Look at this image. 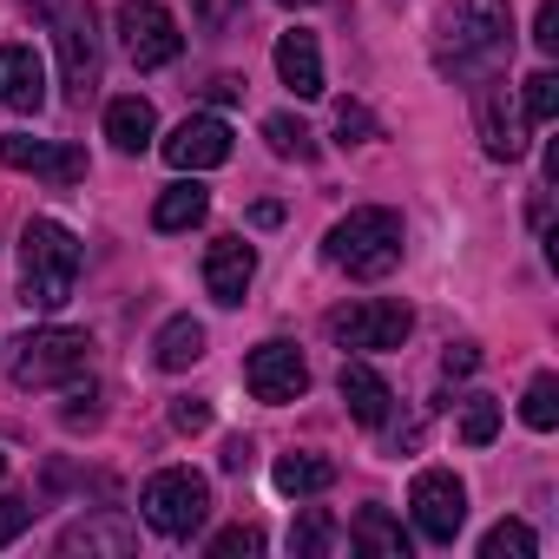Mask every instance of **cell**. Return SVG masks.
Here are the masks:
<instances>
[{
  "mask_svg": "<svg viewBox=\"0 0 559 559\" xmlns=\"http://www.w3.org/2000/svg\"><path fill=\"white\" fill-rule=\"evenodd\" d=\"M80 237L60 224V217H34L21 230V304L27 310H67L73 304V284H80Z\"/></svg>",
  "mask_w": 559,
  "mask_h": 559,
  "instance_id": "1",
  "label": "cell"
},
{
  "mask_svg": "<svg viewBox=\"0 0 559 559\" xmlns=\"http://www.w3.org/2000/svg\"><path fill=\"white\" fill-rule=\"evenodd\" d=\"M513 53V14L507 0H454L448 21H441V67L461 80L493 73Z\"/></svg>",
  "mask_w": 559,
  "mask_h": 559,
  "instance_id": "2",
  "label": "cell"
},
{
  "mask_svg": "<svg viewBox=\"0 0 559 559\" xmlns=\"http://www.w3.org/2000/svg\"><path fill=\"white\" fill-rule=\"evenodd\" d=\"M323 257H330L336 270L362 276V284H382V276L402 263V217L382 211V204H362V211H349V217L330 224Z\"/></svg>",
  "mask_w": 559,
  "mask_h": 559,
  "instance_id": "3",
  "label": "cell"
},
{
  "mask_svg": "<svg viewBox=\"0 0 559 559\" xmlns=\"http://www.w3.org/2000/svg\"><path fill=\"white\" fill-rule=\"evenodd\" d=\"M139 513H145L152 533H165V539H191V533L211 520V480L191 474V467H165V474L145 480Z\"/></svg>",
  "mask_w": 559,
  "mask_h": 559,
  "instance_id": "4",
  "label": "cell"
},
{
  "mask_svg": "<svg viewBox=\"0 0 559 559\" xmlns=\"http://www.w3.org/2000/svg\"><path fill=\"white\" fill-rule=\"evenodd\" d=\"M86 362H93L86 330H34L14 343V382L21 389H67L86 376Z\"/></svg>",
  "mask_w": 559,
  "mask_h": 559,
  "instance_id": "5",
  "label": "cell"
},
{
  "mask_svg": "<svg viewBox=\"0 0 559 559\" xmlns=\"http://www.w3.org/2000/svg\"><path fill=\"white\" fill-rule=\"evenodd\" d=\"M408 330H415V310L395 304V297H362V304H349V310L330 317V336L343 349H402Z\"/></svg>",
  "mask_w": 559,
  "mask_h": 559,
  "instance_id": "6",
  "label": "cell"
},
{
  "mask_svg": "<svg viewBox=\"0 0 559 559\" xmlns=\"http://www.w3.org/2000/svg\"><path fill=\"white\" fill-rule=\"evenodd\" d=\"M408 513H415V533H421V539L454 546V533L467 526V487H461L448 467H421L415 487H408Z\"/></svg>",
  "mask_w": 559,
  "mask_h": 559,
  "instance_id": "7",
  "label": "cell"
},
{
  "mask_svg": "<svg viewBox=\"0 0 559 559\" xmlns=\"http://www.w3.org/2000/svg\"><path fill=\"white\" fill-rule=\"evenodd\" d=\"M53 40H60L67 93L86 99V93L99 86V27H93V0H60V8H53Z\"/></svg>",
  "mask_w": 559,
  "mask_h": 559,
  "instance_id": "8",
  "label": "cell"
},
{
  "mask_svg": "<svg viewBox=\"0 0 559 559\" xmlns=\"http://www.w3.org/2000/svg\"><path fill=\"white\" fill-rule=\"evenodd\" d=\"M119 40H126V60L139 73H158V67H171L185 53L178 21L165 8H152V0H126V8H119Z\"/></svg>",
  "mask_w": 559,
  "mask_h": 559,
  "instance_id": "9",
  "label": "cell"
},
{
  "mask_svg": "<svg viewBox=\"0 0 559 559\" xmlns=\"http://www.w3.org/2000/svg\"><path fill=\"white\" fill-rule=\"evenodd\" d=\"M243 389L270 408H284V402H304L310 389V362L297 356V343H257L243 356Z\"/></svg>",
  "mask_w": 559,
  "mask_h": 559,
  "instance_id": "10",
  "label": "cell"
},
{
  "mask_svg": "<svg viewBox=\"0 0 559 559\" xmlns=\"http://www.w3.org/2000/svg\"><path fill=\"white\" fill-rule=\"evenodd\" d=\"M158 152H165V165H171V171H217V165L230 158V126H224V119H211V112H191V119H185Z\"/></svg>",
  "mask_w": 559,
  "mask_h": 559,
  "instance_id": "11",
  "label": "cell"
},
{
  "mask_svg": "<svg viewBox=\"0 0 559 559\" xmlns=\"http://www.w3.org/2000/svg\"><path fill=\"white\" fill-rule=\"evenodd\" d=\"M250 276H257V250H250V237H217V243L204 250V290H211L224 310L243 304Z\"/></svg>",
  "mask_w": 559,
  "mask_h": 559,
  "instance_id": "12",
  "label": "cell"
},
{
  "mask_svg": "<svg viewBox=\"0 0 559 559\" xmlns=\"http://www.w3.org/2000/svg\"><path fill=\"white\" fill-rule=\"evenodd\" d=\"M0 165H14V171H40V178H60V185L86 178V158H80V152L47 145V139H34V132H8V139H0Z\"/></svg>",
  "mask_w": 559,
  "mask_h": 559,
  "instance_id": "13",
  "label": "cell"
},
{
  "mask_svg": "<svg viewBox=\"0 0 559 559\" xmlns=\"http://www.w3.org/2000/svg\"><path fill=\"white\" fill-rule=\"evenodd\" d=\"M0 106L8 112H40L47 106V67L34 47H0Z\"/></svg>",
  "mask_w": 559,
  "mask_h": 559,
  "instance_id": "14",
  "label": "cell"
},
{
  "mask_svg": "<svg viewBox=\"0 0 559 559\" xmlns=\"http://www.w3.org/2000/svg\"><path fill=\"white\" fill-rule=\"evenodd\" d=\"M480 145H487V158H500V165H513V158L526 152V126H520V112L507 106V86H480Z\"/></svg>",
  "mask_w": 559,
  "mask_h": 559,
  "instance_id": "15",
  "label": "cell"
},
{
  "mask_svg": "<svg viewBox=\"0 0 559 559\" xmlns=\"http://www.w3.org/2000/svg\"><path fill=\"white\" fill-rule=\"evenodd\" d=\"M276 73H284V86L297 93V99H323V47H317V34H284L276 40Z\"/></svg>",
  "mask_w": 559,
  "mask_h": 559,
  "instance_id": "16",
  "label": "cell"
},
{
  "mask_svg": "<svg viewBox=\"0 0 559 559\" xmlns=\"http://www.w3.org/2000/svg\"><path fill=\"white\" fill-rule=\"evenodd\" d=\"M336 389H343V402H349V415H356L362 428H382V421H389V408H395L389 382H382V376H376L369 362H343Z\"/></svg>",
  "mask_w": 559,
  "mask_h": 559,
  "instance_id": "17",
  "label": "cell"
},
{
  "mask_svg": "<svg viewBox=\"0 0 559 559\" xmlns=\"http://www.w3.org/2000/svg\"><path fill=\"white\" fill-rule=\"evenodd\" d=\"M106 139H112L126 158H139V152L158 139V112H152V99H139V93L112 99V106H106Z\"/></svg>",
  "mask_w": 559,
  "mask_h": 559,
  "instance_id": "18",
  "label": "cell"
},
{
  "mask_svg": "<svg viewBox=\"0 0 559 559\" xmlns=\"http://www.w3.org/2000/svg\"><path fill=\"white\" fill-rule=\"evenodd\" d=\"M349 546H362V552H376V559H408V526L389 513V507H362L356 520H349Z\"/></svg>",
  "mask_w": 559,
  "mask_h": 559,
  "instance_id": "19",
  "label": "cell"
},
{
  "mask_svg": "<svg viewBox=\"0 0 559 559\" xmlns=\"http://www.w3.org/2000/svg\"><path fill=\"white\" fill-rule=\"evenodd\" d=\"M204 211H211V191H204L198 178H178V185L158 191L152 224H158V230H191V224H204Z\"/></svg>",
  "mask_w": 559,
  "mask_h": 559,
  "instance_id": "20",
  "label": "cell"
},
{
  "mask_svg": "<svg viewBox=\"0 0 559 559\" xmlns=\"http://www.w3.org/2000/svg\"><path fill=\"white\" fill-rule=\"evenodd\" d=\"M132 546H139V533L126 520H73L60 533V552H112V559H126Z\"/></svg>",
  "mask_w": 559,
  "mask_h": 559,
  "instance_id": "21",
  "label": "cell"
},
{
  "mask_svg": "<svg viewBox=\"0 0 559 559\" xmlns=\"http://www.w3.org/2000/svg\"><path fill=\"white\" fill-rule=\"evenodd\" d=\"M198 356H204V323H198V317H171V323L158 330V343H152V362H158L165 376L191 369Z\"/></svg>",
  "mask_w": 559,
  "mask_h": 559,
  "instance_id": "22",
  "label": "cell"
},
{
  "mask_svg": "<svg viewBox=\"0 0 559 559\" xmlns=\"http://www.w3.org/2000/svg\"><path fill=\"white\" fill-rule=\"evenodd\" d=\"M270 480H276V493H290V500H310V493H330V487H336V467H330L323 454H284Z\"/></svg>",
  "mask_w": 559,
  "mask_h": 559,
  "instance_id": "23",
  "label": "cell"
},
{
  "mask_svg": "<svg viewBox=\"0 0 559 559\" xmlns=\"http://www.w3.org/2000/svg\"><path fill=\"white\" fill-rule=\"evenodd\" d=\"M520 421H526L533 435H552V428H559V382H552V376H533V382H526Z\"/></svg>",
  "mask_w": 559,
  "mask_h": 559,
  "instance_id": "24",
  "label": "cell"
},
{
  "mask_svg": "<svg viewBox=\"0 0 559 559\" xmlns=\"http://www.w3.org/2000/svg\"><path fill=\"white\" fill-rule=\"evenodd\" d=\"M263 139H270V152H276V158H317L310 126H304V119H290V112H270V119H263Z\"/></svg>",
  "mask_w": 559,
  "mask_h": 559,
  "instance_id": "25",
  "label": "cell"
},
{
  "mask_svg": "<svg viewBox=\"0 0 559 559\" xmlns=\"http://www.w3.org/2000/svg\"><path fill=\"white\" fill-rule=\"evenodd\" d=\"M533 552H539V539H533L526 520H500V526L480 539V559H533Z\"/></svg>",
  "mask_w": 559,
  "mask_h": 559,
  "instance_id": "26",
  "label": "cell"
},
{
  "mask_svg": "<svg viewBox=\"0 0 559 559\" xmlns=\"http://www.w3.org/2000/svg\"><path fill=\"white\" fill-rule=\"evenodd\" d=\"M500 435V402L493 395H467V408H461V441L467 448H487Z\"/></svg>",
  "mask_w": 559,
  "mask_h": 559,
  "instance_id": "27",
  "label": "cell"
},
{
  "mask_svg": "<svg viewBox=\"0 0 559 559\" xmlns=\"http://www.w3.org/2000/svg\"><path fill=\"white\" fill-rule=\"evenodd\" d=\"M330 546H336V526H330V513L310 507V513L290 526V552H297V559H317V552H330Z\"/></svg>",
  "mask_w": 559,
  "mask_h": 559,
  "instance_id": "28",
  "label": "cell"
},
{
  "mask_svg": "<svg viewBox=\"0 0 559 559\" xmlns=\"http://www.w3.org/2000/svg\"><path fill=\"white\" fill-rule=\"evenodd\" d=\"M552 112H559V73H533V80H526V119L546 126Z\"/></svg>",
  "mask_w": 559,
  "mask_h": 559,
  "instance_id": "29",
  "label": "cell"
},
{
  "mask_svg": "<svg viewBox=\"0 0 559 559\" xmlns=\"http://www.w3.org/2000/svg\"><path fill=\"white\" fill-rule=\"evenodd\" d=\"M34 526V500L27 493H0V546H14Z\"/></svg>",
  "mask_w": 559,
  "mask_h": 559,
  "instance_id": "30",
  "label": "cell"
},
{
  "mask_svg": "<svg viewBox=\"0 0 559 559\" xmlns=\"http://www.w3.org/2000/svg\"><path fill=\"white\" fill-rule=\"evenodd\" d=\"M336 132H343V145H362V139H376V119H369V106L343 99V106H336Z\"/></svg>",
  "mask_w": 559,
  "mask_h": 559,
  "instance_id": "31",
  "label": "cell"
},
{
  "mask_svg": "<svg viewBox=\"0 0 559 559\" xmlns=\"http://www.w3.org/2000/svg\"><path fill=\"white\" fill-rule=\"evenodd\" d=\"M237 552H243V559L263 552V533H257V526H230V533L211 539V559H237Z\"/></svg>",
  "mask_w": 559,
  "mask_h": 559,
  "instance_id": "32",
  "label": "cell"
},
{
  "mask_svg": "<svg viewBox=\"0 0 559 559\" xmlns=\"http://www.w3.org/2000/svg\"><path fill=\"white\" fill-rule=\"evenodd\" d=\"M198 8V21L211 27V34H230L237 21H243V0H191Z\"/></svg>",
  "mask_w": 559,
  "mask_h": 559,
  "instance_id": "33",
  "label": "cell"
},
{
  "mask_svg": "<svg viewBox=\"0 0 559 559\" xmlns=\"http://www.w3.org/2000/svg\"><path fill=\"white\" fill-rule=\"evenodd\" d=\"M533 47H539V53H559V0H539V14H533Z\"/></svg>",
  "mask_w": 559,
  "mask_h": 559,
  "instance_id": "34",
  "label": "cell"
},
{
  "mask_svg": "<svg viewBox=\"0 0 559 559\" xmlns=\"http://www.w3.org/2000/svg\"><path fill=\"white\" fill-rule=\"evenodd\" d=\"M171 428H178V435H204V428H211V402H191V395L171 402Z\"/></svg>",
  "mask_w": 559,
  "mask_h": 559,
  "instance_id": "35",
  "label": "cell"
},
{
  "mask_svg": "<svg viewBox=\"0 0 559 559\" xmlns=\"http://www.w3.org/2000/svg\"><path fill=\"white\" fill-rule=\"evenodd\" d=\"M441 369H448V376H474V369H480V349H474V343H448Z\"/></svg>",
  "mask_w": 559,
  "mask_h": 559,
  "instance_id": "36",
  "label": "cell"
},
{
  "mask_svg": "<svg viewBox=\"0 0 559 559\" xmlns=\"http://www.w3.org/2000/svg\"><path fill=\"white\" fill-rule=\"evenodd\" d=\"M204 99H211V106H237V99H243V80H230V73H217V80L204 86Z\"/></svg>",
  "mask_w": 559,
  "mask_h": 559,
  "instance_id": "37",
  "label": "cell"
},
{
  "mask_svg": "<svg viewBox=\"0 0 559 559\" xmlns=\"http://www.w3.org/2000/svg\"><path fill=\"white\" fill-rule=\"evenodd\" d=\"M250 454H257V448H250V435H230V441H224V474H243V467H250Z\"/></svg>",
  "mask_w": 559,
  "mask_h": 559,
  "instance_id": "38",
  "label": "cell"
},
{
  "mask_svg": "<svg viewBox=\"0 0 559 559\" xmlns=\"http://www.w3.org/2000/svg\"><path fill=\"white\" fill-rule=\"evenodd\" d=\"M276 8H317V0H276Z\"/></svg>",
  "mask_w": 559,
  "mask_h": 559,
  "instance_id": "39",
  "label": "cell"
},
{
  "mask_svg": "<svg viewBox=\"0 0 559 559\" xmlns=\"http://www.w3.org/2000/svg\"><path fill=\"white\" fill-rule=\"evenodd\" d=\"M0 474H8V454H0Z\"/></svg>",
  "mask_w": 559,
  "mask_h": 559,
  "instance_id": "40",
  "label": "cell"
}]
</instances>
